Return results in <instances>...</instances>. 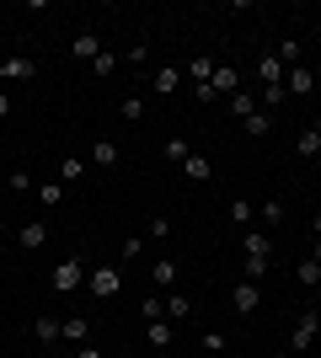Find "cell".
<instances>
[{
    "mask_svg": "<svg viewBox=\"0 0 321 358\" xmlns=\"http://www.w3.org/2000/svg\"><path fill=\"white\" fill-rule=\"evenodd\" d=\"M32 75H38L32 59H0V80H32Z\"/></svg>",
    "mask_w": 321,
    "mask_h": 358,
    "instance_id": "9a60e30c",
    "label": "cell"
},
{
    "mask_svg": "<svg viewBox=\"0 0 321 358\" xmlns=\"http://www.w3.org/2000/svg\"><path fill=\"white\" fill-rule=\"evenodd\" d=\"M257 80L262 86H284V59H278V54H262L257 59Z\"/></svg>",
    "mask_w": 321,
    "mask_h": 358,
    "instance_id": "30bf717a",
    "label": "cell"
},
{
    "mask_svg": "<svg viewBox=\"0 0 321 358\" xmlns=\"http://www.w3.org/2000/svg\"><path fill=\"white\" fill-rule=\"evenodd\" d=\"M155 91H161V96H171V91L183 86V70H171V64H161V70H155V80H150Z\"/></svg>",
    "mask_w": 321,
    "mask_h": 358,
    "instance_id": "d6986e66",
    "label": "cell"
},
{
    "mask_svg": "<svg viewBox=\"0 0 321 358\" xmlns=\"http://www.w3.org/2000/svg\"><path fill=\"white\" fill-rule=\"evenodd\" d=\"M187 310H193V299H187V294H177V289H171V294H166V321H183Z\"/></svg>",
    "mask_w": 321,
    "mask_h": 358,
    "instance_id": "484cf974",
    "label": "cell"
},
{
    "mask_svg": "<svg viewBox=\"0 0 321 358\" xmlns=\"http://www.w3.org/2000/svg\"><path fill=\"white\" fill-rule=\"evenodd\" d=\"M86 289H92V299H118L123 273L118 268H92V273H86Z\"/></svg>",
    "mask_w": 321,
    "mask_h": 358,
    "instance_id": "3957f363",
    "label": "cell"
},
{
    "mask_svg": "<svg viewBox=\"0 0 321 358\" xmlns=\"http://www.w3.org/2000/svg\"><path fill=\"white\" fill-rule=\"evenodd\" d=\"M177 273H183V268H177L171 257H161V262L150 268V278H155V289H166V294H171V289H177Z\"/></svg>",
    "mask_w": 321,
    "mask_h": 358,
    "instance_id": "7c38bea8",
    "label": "cell"
},
{
    "mask_svg": "<svg viewBox=\"0 0 321 358\" xmlns=\"http://www.w3.org/2000/svg\"><path fill=\"white\" fill-rule=\"evenodd\" d=\"M204 348H209V353H225L230 337H225V331H204Z\"/></svg>",
    "mask_w": 321,
    "mask_h": 358,
    "instance_id": "d590c367",
    "label": "cell"
},
{
    "mask_svg": "<svg viewBox=\"0 0 321 358\" xmlns=\"http://www.w3.org/2000/svg\"><path fill=\"white\" fill-rule=\"evenodd\" d=\"M183 177H193V182H209V177H214V161H209V155H199V150H193V155H187V161H183Z\"/></svg>",
    "mask_w": 321,
    "mask_h": 358,
    "instance_id": "5bb4252c",
    "label": "cell"
},
{
    "mask_svg": "<svg viewBox=\"0 0 321 358\" xmlns=\"http://www.w3.org/2000/svg\"><path fill=\"white\" fill-rule=\"evenodd\" d=\"M139 252H145V241H139V236H129V241H123V262H134Z\"/></svg>",
    "mask_w": 321,
    "mask_h": 358,
    "instance_id": "74e56055",
    "label": "cell"
},
{
    "mask_svg": "<svg viewBox=\"0 0 321 358\" xmlns=\"http://www.w3.org/2000/svg\"><path fill=\"white\" fill-rule=\"evenodd\" d=\"M209 86H214V96H220V102H230V96L241 91V70L220 59V64H214V80H209Z\"/></svg>",
    "mask_w": 321,
    "mask_h": 358,
    "instance_id": "277c9868",
    "label": "cell"
},
{
    "mask_svg": "<svg viewBox=\"0 0 321 358\" xmlns=\"http://www.w3.org/2000/svg\"><path fill=\"white\" fill-rule=\"evenodd\" d=\"M59 182L64 187H70V182H86V161H80V155H64L59 161Z\"/></svg>",
    "mask_w": 321,
    "mask_h": 358,
    "instance_id": "ffe728a7",
    "label": "cell"
},
{
    "mask_svg": "<svg viewBox=\"0 0 321 358\" xmlns=\"http://www.w3.org/2000/svg\"><path fill=\"white\" fill-rule=\"evenodd\" d=\"M316 337H321V310H300V315H294V331H290V358L311 353Z\"/></svg>",
    "mask_w": 321,
    "mask_h": 358,
    "instance_id": "7a4b0ae2",
    "label": "cell"
},
{
    "mask_svg": "<svg viewBox=\"0 0 321 358\" xmlns=\"http://www.w3.org/2000/svg\"><path fill=\"white\" fill-rule=\"evenodd\" d=\"M123 59H129V64H134V70H139V64L150 59V48H145V43H134V48H129V54H123Z\"/></svg>",
    "mask_w": 321,
    "mask_h": 358,
    "instance_id": "f35d334b",
    "label": "cell"
},
{
    "mask_svg": "<svg viewBox=\"0 0 321 358\" xmlns=\"http://www.w3.org/2000/svg\"><path fill=\"white\" fill-rule=\"evenodd\" d=\"M70 54H76V59H97V54H102V38H97V32H76Z\"/></svg>",
    "mask_w": 321,
    "mask_h": 358,
    "instance_id": "2e32d148",
    "label": "cell"
},
{
    "mask_svg": "<svg viewBox=\"0 0 321 358\" xmlns=\"http://www.w3.org/2000/svg\"><path fill=\"white\" fill-rule=\"evenodd\" d=\"M230 113H236V118H252V113H257V96H252V91H236V96H230Z\"/></svg>",
    "mask_w": 321,
    "mask_h": 358,
    "instance_id": "d4e9b609",
    "label": "cell"
},
{
    "mask_svg": "<svg viewBox=\"0 0 321 358\" xmlns=\"http://www.w3.org/2000/svg\"><path fill=\"white\" fill-rule=\"evenodd\" d=\"M11 107H16V102L6 96V91H0V118H11Z\"/></svg>",
    "mask_w": 321,
    "mask_h": 358,
    "instance_id": "60d3db41",
    "label": "cell"
},
{
    "mask_svg": "<svg viewBox=\"0 0 321 358\" xmlns=\"http://www.w3.org/2000/svg\"><path fill=\"white\" fill-rule=\"evenodd\" d=\"M145 337H150V348H161V353H166L177 331H171V321H166V315H161V321H145Z\"/></svg>",
    "mask_w": 321,
    "mask_h": 358,
    "instance_id": "8fae6325",
    "label": "cell"
},
{
    "mask_svg": "<svg viewBox=\"0 0 321 358\" xmlns=\"http://www.w3.org/2000/svg\"><path fill=\"white\" fill-rule=\"evenodd\" d=\"M92 166L97 171H113V166H118V145H113V139H97L92 145Z\"/></svg>",
    "mask_w": 321,
    "mask_h": 358,
    "instance_id": "4fadbf2b",
    "label": "cell"
},
{
    "mask_svg": "<svg viewBox=\"0 0 321 358\" xmlns=\"http://www.w3.org/2000/svg\"><path fill=\"white\" fill-rule=\"evenodd\" d=\"M64 343H92V321H86V315H70V321H64Z\"/></svg>",
    "mask_w": 321,
    "mask_h": 358,
    "instance_id": "e0dca14e",
    "label": "cell"
},
{
    "mask_svg": "<svg viewBox=\"0 0 321 358\" xmlns=\"http://www.w3.org/2000/svg\"><path fill=\"white\" fill-rule=\"evenodd\" d=\"M257 220L268 224V230H278V224H284V203H278V198H268V203L257 209Z\"/></svg>",
    "mask_w": 321,
    "mask_h": 358,
    "instance_id": "4316f807",
    "label": "cell"
},
{
    "mask_svg": "<svg viewBox=\"0 0 321 358\" xmlns=\"http://www.w3.org/2000/svg\"><path fill=\"white\" fill-rule=\"evenodd\" d=\"M230 220H236V224H246V230H252V220H257V209H252L246 198H230Z\"/></svg>",
    "mask_w": 321,
    "mask_h": 358,
    "instance_id": "83f0119b",
    "label": "cell"
},
{
    "mask_svg": "<svg viewBox=\"0 0 321 358\" xmlns=\"http://www.w3.org/2000/svg\"><path fill=\"white\" fill-rule=\"evenodd\" d=\"M166 358H171V353H166Z\"/></svg>",
    "mask_w": 321,
    "mask_h": 358,
    "instance_id": "ee69618b",
    "label": "cell"
},
{
    "mask_svg": "<svg viewBox=\"0 0 321 358\" xmlns=\"http://www.w3.org/2000/svg\"><path fill=\"white\" fill-rule=\"evenodd\" d=\"M76 358H107V353H102L97 343H80V348H76Z\"/></svg>",
    "mask_w": 321,
    "mask_h": 358,
    "instance_id": "ab89813d",
    "label": "cell"
},
{
    "mask_svg": "<svg viewBox=\"0 0 321 358\" xmlns=\"http://www.w3.org/2000/svg\"><path fill=\"white\" fill-rule=\"evenodd\" d=\"M241 252L246 257H273V236H268V230H246V236H241Z\"/></svg>",
    "mask_w": 321,
    "mask_h": 358,
    "instance_id": "9c48e42d",
    "label": "cell"
},
{
    "mask_svg": "<svg viewBox=\"0 0 321 358\" xmlns=\"http://www.w3.org/2000/svg\"><path fill=\"white\" fill-rule=\"evenodd\" d=\"M284 91H290V96H311V91H316V70H311V64L284 70Z\"/></svg>",
    "mask_w": 321,
    "mask_h": 358,
    "instance_id": "5b68a950",
    "label": "cell"
},
{
    "mask_svg": "<svg viewBox=\"0 0 321 358\" xmlns=\"http://www.w3.org/2000/svg\"><path fill=\"white\" fill-rule=\"evenodd\" d=\"M294 278H300L306 289H321V262H316V257H306V262L294 268Z\"/></svg>",
    "mask_w": 321,
    "mask_h": 358,
    "instance_id": "7402d4cb",
    "label": "cell"
},
{
    "mask_svg": "<svg viewBox=\"0 0 321 358\" xmlns=\"http://www.w3.org/2000/svg\"><path fill=\"white\" fill-rule=\"evenodd\" d=\"M171 236V220H166V214H155V220H150V241H166Z\"/></svg>",
    "mask_w": 321,
    "mask_h": 358,
    "instance_id": "8d00e7d4",
    "label": "cell"
},
{
    "mask_svg": "<svg viewBox=\"0 0 321 358\" xmlns=\"http://www.w3.org/2000/svg\"><path fill=\"white\" fill-rule=\"evenodd\" d=\"M32 337H38V343H59V337H64V321H59V315H48V310H38V315H32Z\"/></svg>",
    "mask_w": 321,
    "mask_h": 358,
    "instance_id": "8992f818",
    "label": "cell"
},
{
    "mask_svg": "<svg viewBox=\"0 0 321 358\" xmlns=\"http://www.w3.org/2000/svg\"><path fill=\"white\" fill-rule=\"evenodd\" d=\"M311 230H316V241H321V209H316V220H311Z\"/></svg>",
    "mask_w": 321,
    "mask_h": 358,
    "instance_id": "b9f144b4",
    "label": "cell"
},
{
    "mask_svg": "<svg viewBox=\"0 0 321 358\" xmlns=\"http://www.w3.org/2000/svg\"><path fill=\"white\" fill-rule=\"evenodd\" d=\"M6 187H11V193H38V182H32L27 171H22V166H16L11 177H6Z\"/></svg>",
    "mask_w": 321,
    "mask_h": 358,
    "instance_id": "f1b7e54d",
    "label": "cell"
},
{
    "mask_svg": "<svg viewBox=\"0 0 321 358\" xmlns=\"http://www.w3.org/2000/svg\"><path fill=\"white\" fill-rule=\"evenodd\" d=\"M139 315H145V321H161V315H166V305H161L155 294H145V299H139Z\"/></svg>",
    "mask_w": 321,
    "mask_h": 358,
    "instance_id": "836d02e7",
    "label": "cell"
},
{
    "mask_svg": "<svg viewBox=\"0 0 321 358\" xmlns=\"http://www.w3.org/2000/svg\"><path fill=\"white\" fill-rule=\"evenodd\" d=\"M16 246H22V252H43V246H48V224L43 220H27L22 230H16Z\"/></svg>",
    "mask_w": 321,
    "mask_h": 358,
    "instance_id": "52a82bcc",
    "label": "cell"
},
{
    "mask_svg": "<svg viewBox=\"0 0 321 358\" xmlns=\"http://www.w3.org/2000/svg\"><path fill=\"white\" fill-rule=\"evenodd\" d=\"M273 54L284 59V70H294V64H300V43H294V38H284V43H278Z\"/></svg>",
    "mask_w": 321,
    "mask_h": 358,
    "instance_id": "f546056e",
    "label": "cell"
},
{
    "mask_svg": "<svg viewBox=\"0 0 321 358\" xmlns=\"http://www.w3.org/2000/svg\"><path fill=\"white\" fill-rule=\"evenodd\" d=\"M241 123H246V134H252V139H268V134H273V113H262V107L252 113V118H241Z\"/></svg>",
    "mask_w": 321,
    "mask_h": 358,
    "instance_id": "ac0fdd59",
    "label": "cell"
},
{
    "mask_svg": "<svg viewBox=\"0 0 321 358\" xmlns=\"http://www.w3.org/2000/svg\"><path fill=\"white\" fill-rule=\"evenodd\" d=\"M230 305H236V315H252V310L262 305V289H257V284H246V278H241V284L230 289Z\"/></svg>",
    "mask_w": 321,
    "mask_h": 358,
    "instance_id": "ba28073f",
    "label": "cell"
},
{
    "mask_svg": "<svg viewBox=\"0 0 321 358\" xmlns=\"http://www.w3.org/2000/svg\"><path fill=\"white\" fill-rule=\"evenodd\" d=\"M86 262H80V257H64V262H54V273H48V289H54V294H76L80 284H86Z\"/></svg>",
    "mask_w": 321,
    "mask_h": 358,
    "instance_id": "6da1fadb",
    "label": "cell"
},
{
    "mask_svg": "<svg viewBox=\"0 0 321 358\" xmlns=\"http://www.w3.org/2000/svg\"><path fill=\"white\" fill-rule=\"evenodd\" d=\"M311 129H316V134H321V118H316V123H311Z\"/></svg>",
    "mask_w": 321,
    "mask_h": 358,
    "instance_id": "7bdbcfd3",
    "label": "cell"
},
{
    "mask_svg": "<svg viewBox=\"0 0 321 358\" xmlns=\"http://www.w3.org/2000/svg\"><path fill=\"white\" fill-rule=\"evenodd\" d=\"M214 64H220V59H187V75H193V86H209V80H214Z\"/></svg>",
    "mask_w": 321,
    "mask_h": 358,
    "instance_id": "603a6c76",
    "label": "cell"
},
{
    "mask_svg": "<svg viewBox=\"0 0 321 358\" xmlns=\"http://www.w3.org/2000/svg\"><path fill=\"white\" fill-rule=\"evenodd\" d=\"M294 150H300L306 161H321V134H316V129H306V134L294 139Z\"/></svg>",
    "mask_w": 321,
    "mask_h": 358,
    "instance_id": "cb8c5ba5",
    "label": "cell"
},
{
    "mask_svg": "<svg viewBox=\"0 0 321 358\" xmlns=\"http://www.w3.org/2000/svg\"><path fill=\"white\" fill-rule=\"evenodd\" d=\"M113 70H118V54H113V48H102V54L92 59V75H113Z\"/></svg>",
    "mask_w": 321,
    "mask_h": 358,
    "instance_id": "d6a6232c",
    "label": "cell"
},
{
    "mask_svg": "<svg viewBox=\"0 0 321 358\" xmlns=\"http://www.w3.org/2000/svg\"><path fill=\"white\" fill-rule=\"evenodd\" d=\"M38 203H43V209H59L64 203V182H38Z\"/></svg>",
    "mask_w": 321,
    "mask_h": 358,
    "instance_id": "44dd1931",
    "label": "cell"
},
{
    "mask_svg": "<svg viewBox=\"0 0 321 358\" xmlns=\"http://www.w3.org/2000/svg\"><path fill=\"white\" fill-rule=\"evenodd\" d=\"M268 268H273V257H246V284H257Z\"/></svg>",
    "mask_w": 321,
    "mask_h": 358,
    "instance_id": "1f68e13d",
    "label": "cell"
},
{
    "mask_svg": "<svg viewBox=\"0 0 321 358\" xmlns=\"http://www.w3.org/2000/svg\"><path fill=\"white\" fill-rule=\"evenodd\" d=\"M187 155H193V145H187V139H166V161H177V166H183Z\"/></svg>",
    "mask_w": 321,
    "mask_h": 358,
    "instance_id": "e575fe53",
    "label": "cell"
},
{
    "mask_svg": "<svg viewBox=\"0 0 321 358\" xmlns=\"http://www.w3.org/2000/svg\"><path fill=\"white\" fill-rule=\"evenodd\" d=\"M118 113H123V123H139V118H145V102H139V96H123Z\"/></svg>",
    "mask_w": 321,
    "mask_h": 358,
    "instance_id": "4dcf8cb0",
    "label": "cell"
}]
</instances>
